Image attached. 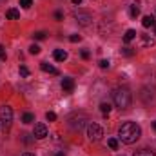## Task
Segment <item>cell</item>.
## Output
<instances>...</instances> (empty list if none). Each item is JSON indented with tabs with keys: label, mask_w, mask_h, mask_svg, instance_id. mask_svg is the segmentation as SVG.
<instances>
[{
	"label": "cell",
	"mask_w": 156,
	"mask_h": 156,
	"mask_svg": "<svg viewBox=\"0 0 156 156\" xmlns=\"http://www.w3.org/2000/svg\"><path fill=\"white\" fill-rule=\"evenodd\" d=\"M56 156H66L64 153H56Z\"/></svg>",
	"instance_id": "d6a6232c"
},
{
	"label": "cell",
	"mask_w": 156,
	"mask_h": 156,
	"mask_svg": "<svg viewBox=\"0 0 156 156\" xmlns=\"http://www.w3.org/2000/svg\"><path fill=\"white\" fill-rule=\"evenodd\" d=\"M45 118H47L49 122H55V120H56V115H55L53 111H47V113H45Z\"/></svg>",
	"instance_id": "d4e9b609"
},
{
	"label": "cell",
	"mask_w": 156,
	"mask_h": 156,
	"mask_svg": "<svg viewBox=\"0 0 156 156\" xmlns=\"http://www.w3.org/2000/svg\"><path fill=\"white\" fill-rule=\"evenodd\" d=\"M62 89H64L66 93H73V89H75V80H73V78H64V80H62Z\"/></svg>",
	"instance_id": "9c48e42d"
},
{
	"label": "cell",
	"mask_w": 156,
	"mask_h": 156,
	"mask_svg": "<svg viewBox=\"0 0 156 156\" xmlns=\"http://www.w3.org/2000/svg\"><path fill=\"white\" fill-rule=\"evenodd\" d=\"M7 58V55H5V49H4V45H0V60H5Z\"/></svg>",
	"instance_id": "4316f807"
},
{
	"label": "cell",
	"mask_w": 156,
	"mask_h": 156,
	"mask_svg": "<svg viewBox=\"0 0 156 156\" xmlns=\"http://www.w3.org/2000/svg\"><path fill=\"white\" fill-rule=\"evenodd\" d=\"M134 38H136V31H134V29H127V31H125V35H123V42H125V44H129L131 40H134Z\"/></svg>",
	"instance_id": "5bb4252c"
},
{
	"label": "cell",
	"mask_w": 156,
	"mask_h": 156,
	"mask_svg": "<svg viewBox=\"0 0 156 156\" xmlns=\"http://www.w3.org/2000/svg\"><path fill=\"white\" fill-rule=\"evenodd\" d=\"M22 122H24V123H33V122H35V116H33L31 113H26V115L22 116Z\"/></svg>",
	"instance_id": "ac0fdd59"
},
{
	"label": "cell",
	"mask_w": 156,
	"mask_h": 156,
	"mask_svg": "<svg viewBox=\"0 0 156 156\" xmlns=\"http://www.w3.org/2000/svg\"><path fill=\"white\" fill-rule=\"evenodd\" d=\"M40 69L44 71V73H51V75H58V69L56 67H53L51 64H47V62H42L40 64Z\"/></svg>",
	"instance_id": "30bf717a"
},
{
	"label": "cell",
	"mask_w": 156,
	"mask_h": 156,
	"mask_svg": "<svg viewBox=\"0 0 156 156\" xmlns=\"http://www.w3.org/2000/svg\"><path fill=\"white\" fill-rule=\"evenodd\" d=\"M29 53H31V55H38V53H40V47L37 45V44H33V45L29 47Z\"/></svg>",
	"instance_id": "cb8c5ba5"
},
{
	"label": "cell",
	"mask_w": 156,
	"mask_h": 156,
	"mask_svg": "<svg viewBox=\"0 0 156 156\" xmlns=\"http://www.w3.org/2000/svg\"><path fill=\"white\" fill-rule=\"evenodd\" d=\"M18 71H20V76H29V69H27V67H26V66H20V69H18Z\"/></svg>",
	"instance_id": "7402d4cb"
},
{
	"label": "cell",
	"mask_w": 156,
	"mask_h": 156,
	"mask_svg": "<svg viewBox=\"0 0 156 156\" xmlns=\"http://www.w3.org/2000/svg\"><path fill=\"white\" fill-rule=\"evenodd\" d=\"M22 156H35V154H31V153H24Z\"/></svg>",
	"instance_id": "1f68e13d"
},
{
	"label": "cell",
	"mask_w": 156,
	"mask_h": 156,
	"mask_svg": "<svg viewBox=\"0 0 156 156\" xmlns=\"http://www.w3.org/2000/svg\"><path fill=\"white\" fill-rule=\"evenodd\" d=\"M69 40H71L73 44H76V42H80V40H82V37H80V35H71V37H69Z\"/></svg>",
	"instance_id": "484cf974"
},
{
	"label": "cell",
	"mask_w": 156,
	"mask_h": 156,
	"mask_svg": "<svg viewBox=\"0 0 156 156\" xmlns=\"http://www.w3.org/2000/svg\"><path fill=\"white\" fill-rule=\"evenodd\" d=\"M33 38L35 40H44L45 38V33H44V31H37V33H33Z\"/></svg>",
	"instance_id": "603a6c76"
},
{
	"label": "cell",
	"mask_w": 156,
	"mask_h": 156,
	"mask_svg": "<svg viewBox=\"0 0 156 156\" xmlns=\"http://www.w3.org/2000/svg\"><path fill=\"white\" fill-rule=\"evenodd\" d=\"M100 67L102 69H107L109 67V60H100Z\"/></svg>",
	"instance_id": "83f0119b"
},
{
	"label": "cell",
	"mask_w": 156,
	"mask_h": 156,
	"mask_svg": "<svg viewBox=\"0 0 156 156\" xmlns=\"http://www.w3.org/2000/svg\"><path fill=\"white\" fill-rule=\"evenodd\" d=\"M156 45V38L151 35H142L140 37V47H153Z\"/></svg>",
	"instance_id": "8992f818"
},
{
	"label": "cell",
	"mask_w": 156,
	"mask_h": 156,
	"mask_svg": "<svg viewBox=\"0 0 156 156\" xmlns=\"http://www.w3.org/2000/svg\"><path fill=\"white\" fill-rule=\"evenodd\" d=\"M20 5H22L24 9H29V7L33 5V0H20Z\"/></svg>",
	"instance_id": "44dd1931"
},
{
	"label": "cell",
	"mask_w": 156,
	"mask_h": 156,
	"mask_svg": "<svg viewBox=\"0 0 156 156\" xmlns=\"http://www.w3.org/2000/svg\"><path fill=\"white\" fill-rule=\"evenodd\" d=\"M100 111H102L104 115H109V111H111V104H107V102H102V104H100Z\"/></svg>",
	"instance_id": "e0dca14e"
},
{
	"label": "cell",
	"mask_w": 156,
	"mask_h": 156,
	"mask_svg": "<svg viewBox=\"0 0 156 156\" xmlns=\"http://www.w3.org/2000/svg\"><path fill=\"white\" fill-rule=\"evenodd\" d=\"M5 18H9V20H18V18H20V11H16V9H7V11H5Z\"/></svg>",
	"instance_id": "4fadbf2b"
},
{
	"label": "cell",
	"mask_w": 156,
	"mask_h": 156,
	"mask_svg": "<svg viewBox=\"0 0 156 156\" xmlns=\"http://www.w3.org/2000/svg\"><path fill=\"white\" fill-rule=\"evenodd\" d=\"M129 15H131V18H138V16H140V7L129 5Z\"/></svg>",
	"instance_id": "9a60e30c"
},
{
	"label": "cell",
	"mask_w": 156,
	"mask_h": 156,
	"mask_svg": "<svg viewBox=\"0 0 156 156\" xmlns=\"http://www.w3.org/2000/svg\"><path fill=\"white\" fill-rule=\"evenodd\" d=\"M113 100L118 109H122V111L129 109L131 107V91L127 87H118L113 91Z\"/></svg>",
	"instance_id": "7a4b0ae2"
},
{
	"label": "cell",
	"mask_w": 156,
	"mask_h": 156,
	"mask_svg": "<svg viewBox=\"0 0 156 156\" xmlns=\"http://www.w3.org/2000/svg\"><path fill=\"white\" fill-rule=\"evenodd\" d=\"M134 156H156L153 151H149V149H140V151H136Z\"/></svg>",
	"instance_id": "2e32d148"
},
{
	"label": "cell",
	"mask_w": 156,
	"mask_h": 156,
	"mask_svg": "<svg viewBox=\"0 0 156 156\" xmlns=\"http://www.w3.org/2000/svg\"><path fill=\"white\" fill-rule=\"evenodd\" d=\"M53 58H55L56 62H64V60L67 58V53H66L64 49H56V51L53 53Z\"/></svg>",
	"instance_id": "8fae6325"
},
{
	"label": "cell",
	"mask_w": 156,
	"mask_h": 156,
	"mask_svg": "<svg viewBox=\"0 0 156 156\" xmlns=\"http://www.w3.org/2000/svg\"><path fill=\"white\" fill-rule=\"evenodd\" d=\"M33 134H35V138H37V140H44V138L47 136V127H45L44 123H37V125H35Z\"/></svg>",
	"instance_id": "5b68a950"
},
{
	"label": "cell",
	"mask_w": 156,
	"mask_h": 156,
	"mask_svg": "<svg viewBox=\"0 0 156 156\" xmlns=\"http://www.w3.org/2000/svg\"><path fill=\"white\" fill-rule=\"evenodd\" d=\"M55 18H56V20H62V18H64L62 11H56V13H55Z\"/></svg>",
	"instance_id": "f546056e"
},
{
	"label": "cell",
	"mask_w": 156,
	"mask_h": 156,
	"mask_svg": "<svg viewBox=\"0 0 156 156\" xmlns=\"http://www.w3.org/2000/svg\"><path fill=\"white\" fill-rule=\"evenodd\" d=\"M71 2H73L75 5H80V4H82V0H71Z\"/></svg>",
	"instance_id": "4dcf8cb0"
},
{
	"label": "cell",
	"mask_w": 156,
	"mask_h": 156,
	"mask_svg": "<svg viewBox=\"0 0 156 156\" xmlns=\"http://www.w3.org/2000/svg\"><path fill=\"white\" fill-rule=\"evenodd\" d=\"M0 122L4 123V129H7L13 122V109L9 105H2L0 107Z\"/></svg>",
	"instance_id": "277c9868"
},
{
	"label": "cell",
	"mask_w": 156,
	"mask_h": 156,
	"mask_svg": "<svg viewBox=\"0 0 156 156\" xmlns=\"http://www.w3.org/2000/svg\"><path fill=\"white\" fill-rule=\"evenodd\" d=\"M107 145H109L113 151H116V149H118V140H115V138H109V140H107Z\"/></svg>",
	"instance_id": "d6986e66"
},
{
	"label": "cell",
	"mask_w": 156,
	"mask_h": 156,
	"mask_svg": "<svg viewBox=\"0 0 156 156\" xmlns=\"http://www.w3.org/2000/svg\"><path fill=\"white\" fill-rule=\"evenodd\" d=\"M134 53H136V51L131 49V47H123V49H122V55H123V56H133Z\"/></svg>",
	"instance_id": "ffe728a7"
},
{
	"label": "cell",
	"mask_w": 156,
	"mask_h": 156,
	"mask_svg": "<svg viewBox=\"0 0 156 156\" xmlns=\"http://www.w3.org/2000/svg\"><path fill=\"white\" fill-rule=\"evenodd\" d=\"M85 120H87V118L83 116V115H80V118H78V122L75 120V118H71V120H69V125H71V127H73L75 131H80V129L83 127V122H85Z\"/></svg>",
	"instance_id": "52a82bcc"
},
{
	"label": "cell",
	"mask_w": 156,
	"mask_h": 156,
	"mask_svg": "<svg viewBox=\"0 0 156 156\" xmlns=\"http://www.w3.org/2000/svg\"><path fill=\"white\" fill-rule=\"evenodd\" d=\"M80 55H82V58H83V60H87V58L91 56V53H89V51H85V49H83V51H82Z\"/></svg>",
	"instance_id": "f1b7e54d"
},
{
	"label": "cell",
	"mask_w": 156,
	"mask_h": 156,
	"mask_svg": "<svg viewBox=\"0 0 156 156\" xmlns=\"http://www.w3.org/2000/svg\"><path fill=\"white\" fill-rule=\"evenodd\" d=\"M102 136H104V129L98 125V123H89L87 125V138L91 140V142H100L102 140Z\"/></svg>",
	"instance_id": "3957f363"
},
{
	"label": "cell",
	"mask_w": 156,
	"mask_h": 156,
	"mask_svg": "<svg viewBox=\"0 0 156 156\" xmlns=\"http://www.w3.org/2000/svg\"><path fill=\"white\" fill-rule=\"evenodd\" d=\"M142 26H144V27H151V26H156L154 16H151V15L144 16V18H142Z\"/></svg>",
	"instance_id": "7c38bea8"
},
{
	"label": "cell",
	"mask_w": 156,
	"mask_h": 156,
	"mask_svg": "<svg viewBox=\"0 0 156 156\" xmlns=\"http://www.w3.org/2000/svg\"><path fill=\"white\" fill-rule=\"evenodd\" d=\"M153 129H154V131H156V122H154V123H153Z\"/></svg>",
	"instance_id": "836d02e7"
},
{
	"label": "cell",
	"mask_w": 156,
	"mask_h": 156,
	"mask_svg": "<svg viewBox=\"0 0 156 156\" xmlns=\"http://www.w3.org/2000/svg\"><path fill=\"white\" fill-rule=\"evenodd\" d=\"M154 35H156V26H154Z\"/></svg>",
	"instance_id": "e575fe53"
},
{
	"label": "cell",
	"mask_w": 156,
	"mask_h": 156,
	"mask_svg": "<svg viewBox=\"0 0 156 156\" xmlns=\"http://www.w3.org/2000/svg\"><path fill=\"white\" fill-rule=\"evenodd\" d=\"M118 136H120V140H122L123 144L131 145V144H134V142L140 140V136H142V129H140V125L134 123V122H125V123L120 125V129H118Z\"/></svg>",
	"instance_id": "6da1fadb"
},
{
	"label": "cell",
	"mask_w": 156,
	"mask_h": 156,
	"mask_svg": "<svg viewBox=\"0 0 156 156\" xmlns=\"http://www.w3.org/2000/svg\"><path fill=\"white\" fill-rule=\"evenodd\" d=\"M75 16H76V20L82 24V26H89V24H91V20H93L89 13H76Z\"/></svg>",
	"instance_id": "ba28073f"
}]
</instances>
